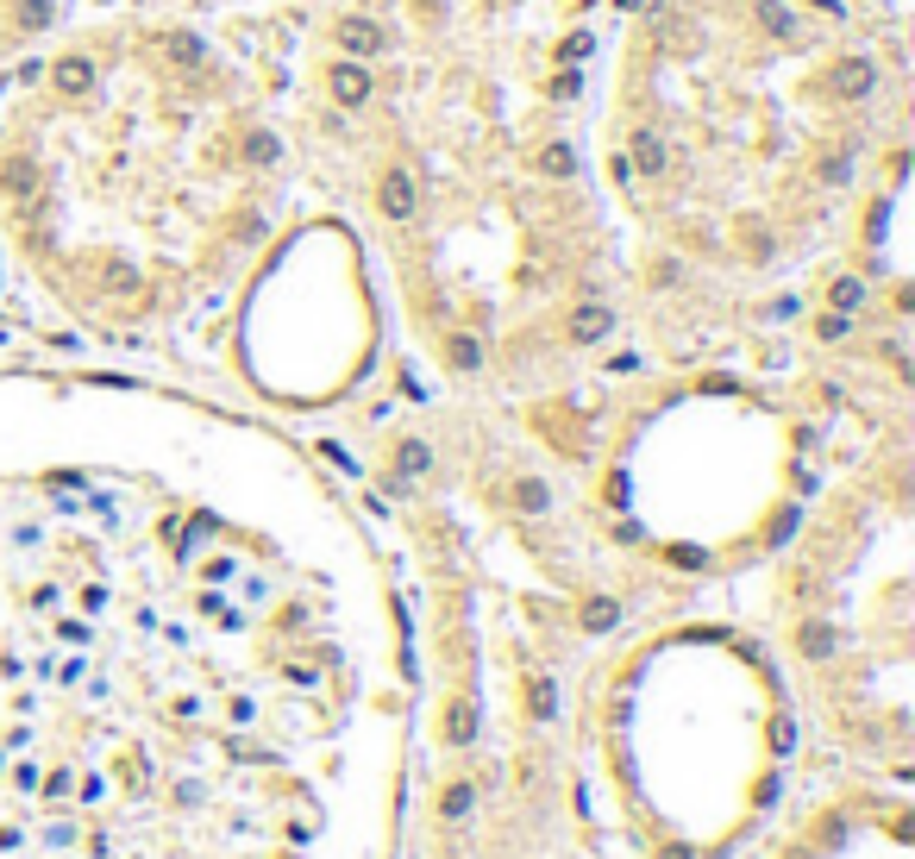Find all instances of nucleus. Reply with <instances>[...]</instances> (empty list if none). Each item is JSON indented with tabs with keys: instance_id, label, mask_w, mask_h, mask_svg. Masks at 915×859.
Returning a JSON list of instances; mask_svg holds the SVG:
<instances>
[{
	"instance_id": "f03ea898",
	"label": "nucleus",
	"mask_w": 915,
	"mask_h": 859,
	"mask_svg": "<svg viewBox=\"0 0 915 859\" xmlns=\"http://www.w3.org/2000/svg\"><path fill=\"white\" fill-rule=\"evenodd\" d=\"M608 0H301L276 101L301 189L377 258L452 383H539L621 327L590 182Z\"/></svg>"
},
{
	"instance_id": "20e7f679",
	"label": "nucleus",
	"mask_w": 915,
	"mask_h": 859,
	"mask_svg": "<svg viewBox=\"0 0 915 859\" xmlns=\"http://www.w3.org/2000/svg\"><path fill=\"white\" fill-rule=\"evenodd\" d=\"M276 44L88 0L0 88V270L63 327L163 345L264 270L308 195Z\"/></svg>"
},
{
	"instance_id": "f257e3e1",
	"label": "nucleus",
	"mask_w": 915,
	"mask_h": 859,
	"mask_svg": "<svg viewBox=\"0 0 915 859\" xmlns=\"http://www.w3.org/2000/svg\"><path fill=\"white\" fill-rule=\"evenodd\" d=\"M402 722L383 552L289 433L0 370V859L383 841Z\"/></svg>"
},
{
	"instance_id": "7ed1b4c3",
	"label": "nucleus",
	"mask_w": 915,
	"mask_h": 859,
	"mask_svg": "<svg viewBox=\"0 0 915 859\" xmlns=\"http://www.w3.org/2000/svg\"><path fill=\"white\" fill-rule=\"evenodd\" d=\"M909 0H608L590 182L621 295L903 283Z\"/></svg>"
},
{
	"instance_id": "39448f33",
	"label": "nucleus",
	"mask_w": 915,
	"mask_h": 859,
	"mask_svg": "<svg viewBox=\"0 0 915 859\" xmlns=\"http://www.w3.org/2000/svg\"><path fill=\"white\" fill-rule=\"evenodd\" d=\"M76 13H82V0H0V88H7Z\"/></svg>"
}]
</instances>
